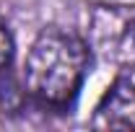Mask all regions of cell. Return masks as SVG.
Instances as JSON below:
<instances>
[{"label": "cell", "mask_w": 135, "mask_h": 132, "mask_svg": "<svg viewBox=\"0 0 135 132\" xmlns=\"http://www.w3.org/2000/svg\"><path fill=\"white\" fill-rule=\"evenodd\" d=\"M91 65V47L81 36L50 26L34 39L23 65V93L36 109L70 114Z\"/></svg>", "instance_id": "1"}, {"label": "cell", "mask_w": 135, "mask_h": 132, "mask_svg": "<svg viewBox=\"0 0 135 132\" xmlns=\"http://www.w3.org/2000/svg\"><path fill=\"white\" fill-rule=\"evenodd\" d=\"M86 42L104 62L135 65V5H94Z\"/></svg>", "instance_id": "2"}, {"label": "cell", "mask_w": 135, "mask_h": 132, "mask_svg": "<svg viewBox=\"0 0 135 132\" xmlns=\"http://www.w3.org/2000/svg\"><path fill=\"white\" fill-rule=\"evenodd\" d=\"M94 130H125L135 132V83L130 78H114L107 93L94 109Z\"/></svg>", "instance_id": "3"}, {"label": "cell", "mask_w": 135, "mask_h": 132, "mask_svg": "<svg viewBox=\"0 0 135 132\" xmlns=\"http://www.w3.org/2000/svg\"><path fill=\"white\" fill-rule=\"evenodd\" d=\"M16 60V42L5 21H0V104H13L18 101V83L13 73Z\"/></svg>", "instance_id": "4"}]
</instances>
